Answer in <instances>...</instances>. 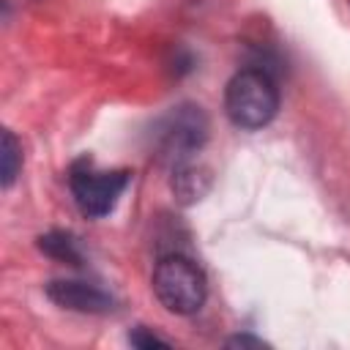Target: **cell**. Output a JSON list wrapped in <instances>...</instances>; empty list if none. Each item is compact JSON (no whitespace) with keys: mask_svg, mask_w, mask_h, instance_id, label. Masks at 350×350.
Masks as SVG:
<instances>
[{"mask_svg":"<svg viewBox=\"0 0 350 350\" xmlns=\"http://www.w3.org/2000/svg\"><path fill=\"white\" fill-rule=\"evenodd\" d=\"M131 183L129 170H98L90 156H79L68 167V189L82 216L104 219Z\"/></svg>","mask_w":350,"mask_h":350,"instance_id":"obj_4","label":"cell"},{"mask_svg":"<svg viewBox=\"0 0 350 350\" xmlns=\"http://www.w3.org/2000/svg\"><path fill=\"white\" fill-rule=\"evenodd\" d=\"M279 112V85L271 71L249 66L230 77L224 88V115L241 131L268 126Z\"/></svg>","mask_w":350,"mask_h":350,"instance_id":"obj_1","label":"cell"},{"mask_svg":"<svg viewBox=\"0 0 350 350\" xmlns=\"http://www.w3.org/2000/svg\"><path fill=\"white\" fill-rule=\"evenodd\" d=\"M224 347H254V350H260V347H268V342H262L260 336H252V334H235V336H230V339H224Z\"/></svg>","mask_w":350,"mask_h":350,"instance_id":"obj_10","label":"cell"},{"mask_svg":"<svg viewBox=\"0 0 350 350\" xmlns=\"http://www.w3.org/2000/svg\"><path fill=\"white\" fill-rule=\"evenodd\" d=\"M126 342H129L131 347H139V350H153V347H170V342H167L164 336H159V334L148 331L145 325H137L134 331H129Z\"/></svg>","mask_w":350,"mask_h":350,"instance_id":"obj_9","label":"cell"},{"mask_svg":"<svg viewBox=\"0 0 350 350\" xmlns=\"http://www.w3.org/2000/svg\"><path fill=\"white\" fill-rule=\"evenodd\" d=\"M170 170H172L170 189H172V194H175V200L180 205H194L208 194L211 180H213L211 167H205V164H200L194 159H186V161L172 164Z\"/></svg>","mask_w":350,"mask_h":350,"instance_id":"obj_6","label":"cell"},{"mask_svg":"<svg viewBox=\"0 0 350 350\" xmlns=\"http://www.w3.org/2000/svg\"><path fill=\"white\" fill-rule=\"evenodd\" d=\"M211 134V120L200 104L183 101L178 107H170L164 115H159L148 131L153 153L167 161L170 167L186 159H194Z\"/></svg>","mask_w":350,"mask_h":350,"instance_id":"obj_2","label":"cell"},{"mask_svg":"<svg viewBox=\"0 0 350 350\" xmlns=\"http://www.w3.org/2000/svg\"><path fill=\"white\" fill-rule=\"evenodd\" d=\"M44 293L55 306L79 314H109L115 309V298L101 284L85 279H52Z\"/></svg>","mask_w":350,"mask_h":350,"instance_id":"obj_5","label":"cell"},{"mask_svg":"<svg viewBox=\"0 0 350 350\" xmlns=\"http://www.w3.org/2000/svg\"><path fill=\"white\" fill-rule=\"evenodd\" d=\"M150 287L153 295L159 298V304L180 317H189L194 312L202 309L205 298H208V276L205 271L186 254H164L150 276Z\"/></svg>","mask_w":350,"mask_h":350,"instance_id":"obj_3","label":"cell"},{"mask_svg":"<svg viewBox=\"0 0 350 350\" xmlns=\"http://www.w3.org/2000/svg\"><path fill=\"white\" fill-rule=\"evenodd\" d=\"M22 172V142L11 129H3V142H0V186L11 189L14 180Z\"/></svg>","mask_w":350,"mask_h":350,"instance_id":"obj_8","label":"cell"},{"mask_svg":"<svg viewBox=\"0 0 350 350\" xmlns=\"http://www.w3.org/2000/svg\"><path fill=\"white\" fill-rule=\"evenodd\" d=\"M36 243L46 257H52L57 262H66V265H74V268H82V262H85L82 246H79L77 235L68 232V230H49L44 235H38Z\"/></svg>","mask_w":350,"mask_h":350,"instance_id":"obj_7","label":"cell"}]
</instances>
